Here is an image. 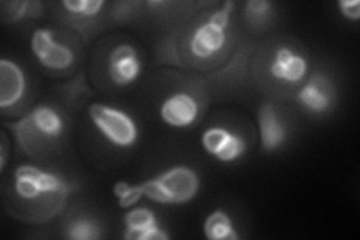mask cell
Returning <instances> with one entry per match:
<instances>
[{"mask_svg": "<svg viewBox=\"0 0 360 240\" xmlns=\"http://www.w3.org/2000/svg\"><path fill=\"white\" fill-rule=\"evenodd\" d=\"M30 51L42 68L54 72L70 71L78 56V49L72 44V38L65 37L63 32L47 27L33 30Z\"/></svg>", "mask_w": 360, "mask_h": 240, "instance_id": "obj_5", "label": "cell"}, {"mask_svg": "<svg viewBox=\"0 0 360 240\" xmlns=\"http://www.w3.org/2000/svg\"><path fill=\"white\" fill-rule=\"evenodd\" d=\"M257 125L263 152L275 153L284 147L288 139L287 125L272 102H264L258 108Z\"/></svg>", "mask_w": 360, "mask_h": 240, "instance_id": "obj_12", "label": "cell"}, {"mask_svg": "<svg viewBox=\"0 0 360 240\" xmlns=\"http://www.w3.org/2000/svg\"><path fill=\"white\" fill-rule=\"evenodd\" d=\"M65 237L72 240H95L103 237V228L94 220L74 218L65 227Z\"/></svg>", "mask_w": 360, "mask_h": 240, "instance_id": "obj_16", "label": "cell"}, {"mask_svg": "<svg viewBox=\"0 0 360 240\" xmlns=\"http://www.w3.org/2000/svg\"><path fill=\"white\" fill-rule=\"evenodd\" d=\"M200 114L201 106L198 99L185 90H179V92L167 96L160 107L161 120L176 130L194 127L200 119Z\"/></svg>", "mask_w": 360, "mask_h": 240, "instance_id": "obj_11", "label": "cell"}, {"mask_svg": "<svg viewBox=\"0 0 360 240\" xmlns=\"http://www.w3.org/2000/svg\"><path fill=\"white\" fill-rule=\"evenodd\" d=\"M27 80L22 68L9 59H0V108L18 106L26 95Z\"/></svg>", "mask_w": 360, "mask_h": 240, "instance_id": "obj_14", "label": "cell"}, {"mask_svg": "<svg viewBox=\"0 0 360 240\" xmlns=\"http://www.w3.org/2000/svg\"><path fill=\"white\" fill-rule=\"evenodd\" d=\"M112 196L117 200V206L120 209H131L135 204H139L141 198H144L141 185H132L127 180H120L115 184V187H112Z\"/></svg>", "mask_w": 360, "mask_h": 240, "instance_id": "obj_18", "label": "cell"}, {"mask_svg": "<svg viewBox=\"0 0 360 240\" xmlns=\"http://www.w3.org/2000/svg\"><path fill=\"white\" fill-rule=\"evenodd\" d=\"M71 185L63 176L35 164H21L13 175V200L33 222L58 216L66 206Z\"/></svg>", "mask_w": 360, "mask_h": 240, "instance_id": "obj_1", "label": "cell"}, {"mask_svg": "<svg viewBox=\"0 0 360 240\" xmlns=\"http://www.w3.org/2000/svg\"><path fill=\"white\" fill-rule=\"evenodd\" d=\"M202 234L209 240H239L240 234L236 230L231 216L222 210H212L202 222Z\"/></svg>", "mask_w": 360, "mask_h": 240, "instance_id": "obj_15", "label": "cell"}, {"mask_svg": "<svg viewBox=\"0 0 360 240\" xmlns=\"http://www.w3.org/2000/svg\"><path fill=\"white\" fill-rule=\"evenodd\" d=\"M125 240H168L172 236L158 222L156 215L149 208H131L123 216Z\"/></svg>", "mask_w": 360, "mask_h": 240, "instance_id": "obj_13", "label": "cell"}, {"mask_svg": "<svg viewBox=\"0 0 360 240\" xmlns=\"http://www.w3.org/2000/svg\"><path fill=\"white\" fill-rule=\"evenodd\" d=\"M15 140L27 155L33 156V149L37 146L51 144L60 140L65 134V119L62 113L49 104L33 107L25 118L18 122L9 123Z\"/></svg>", "mask_w": 360, "mask_h": 240, "instance_id": "obj_4", "label": "cell"}, {"mask_svg": "<svg viewBox=\"0 0 360 240\" xmlns=\"http://www.w3.org/2000/svg\"><path fill=\"white\" fill-rule=\"evenodd\" d=\"M296 102L314 116H323L333 110L336 104V89L323 74H314L296 90Z\"/></svg>", "mask_w": 360, "mask_h": 240, "instance_id": "obj_9", "label": "cell"}, {"mask_svg": "<svg viewBox=\"0 0 360 240\" xmlns=\"http://www.w3.org/2000/svg\"><path fill=\"white\" fill-rule=\"evenodd\" d=\"M6 135L2 134V144H0V171H4L8 161V149H6Z\"/></svg>", "mask_w": 360, "mask_h": 240, "instance_id": "obj_22", "label": "cell"}, {"mask_svg": "<svg viewBox=\"0 0 360 240\" xmlns=\"http://www.w3.org/2000/svg\"><path fill=\"white\" fill-rule=\"evenodd\" d=\"M5 6L8 8L5 11V14L9 15L11 21L33 18L42 14L41 2H13V4H5Z\"/></svg>", "mask_w": 360, "mask_h": 240, "instance_id": "obj_20", "label": "cell"}, {"mask_svg": "<svg viewBox=\"0 0 360 240\" xmlns=\"http://www.w3.org/2000/svg\"><path fill=\"white\" fill-rule=\"evenodd\" d=\"M338 8L344 18L350 21H359L360 20V2L359 0H341L338 2Z\"/></svg>", "mask_w": 360, "mask_h": 240, "instance_id": "obj_21", "label": "cell"}, {"mask_svg": "<svg viewBox=\"0 0 360 240\" xmlns=\"http://www.w3.org/2000/svg\"><path fill=\"white\" fill-rule=\"evenodd\" d=\"M63 9L77 18H94L105 6L104 0H63Z\"/></svg>", "mask_w": 360, "mask_h": 240, "instance_id": "obj_17", "label": "cell"}, {"mask_svg": "<svg viewBox=\"0 0 360 240\" xmlns=\"http://www.w3.org/2000/svg\"><path fill=\"white\" fill-rule=\"evenodd\" d=\"M274 4L269 0H250L245 4V18L251 26H263L272 15Z\"/></svg>", "mask_w": 360, "mask_h": 240, "instance_id": "obj_19", "label": "cell"}, {"mask_svg": "<svg viewBox=\"0 0 360 240\" xmlns=\"http://www.w3.org/2000/svg\"><path fill=\"white\" fill-rule=\"evenodd\" d=\"M267 72L275 83L296 87L308 78L309 61L296 49L278 45L269 57Z\"/></svg>", "mask_w": 360, "mask_h": 240, "instance_id": "obj_7", "label": "cell"}, {"mask_svg": "<svg viewBox=\"0 0 360 240\" xmlns=\"http://www.w3.org/2000/svg\"><path fill=\"white\" fill-rule=\"evenodd\" d=\"M236 4L224 2L198 17L186 30L182 42L184 59L195 68H210L229 56L231 17Z\"/></svg>", "mask_w": 360, "mask_h": 240, "instance_id": "obj_2", "label": "cell"}, {"mask_svg": "<svg viewBox=\"0 0 360 240\" xmlns=\"http://www.w3.org/2000/svg\"><path fill=\"white\" fill-rule=\"evenodd\" d=\"M141 185L143 197L160 204H186L200 192L201 179L189 165H174L161 171Z\"/></svg>", "mask_w": 360, "mask_h": 240, "instance_id": "obj_3", "label": "cell"}, {"mask_svg": "<svg viewBox=\"0 0 360 240\" xmlns=\"http://www.w3.org/2000/svg\"><path fill=\"white\" fill-rule=\"evenodd\" d=\"M105 71L110 82L115 86H131L143 72V59L139 50L129 42L117 44L108 53Z\"/></svg>", "mask_w": 360, "mask_h": 240, "instance_id": "obj_10", "label": "cell"}, {"mask_svg": "<svg viewBox=\"0 0 360 240\" xmlns=\"http://www.w3.org/2000/svg\"><path fill=\"white\" fill-rule=\"evenodd\" d=\"M205 152L222 164L238 163L248 152V141L239 132L222 125H212L200 137Z\"/></svg>", "mask_w": 360, "mask_h": 240, "instance_id": "obj_8", "label": "cell"}, {"mask_svg": "<svg viewBox=\"0 0 360 240\" xmlns=\"http://www.w3.org/2000/svg\"><path fill=\"white\" fill-rule=\"evenodd\" d=\"M89 119L104 140L119 149H131L139 141L137 122L127 111L104 102H94L89 107Z\"/></svg>", "mask_w": 360, "mask_h": 240, "instance_id": "obj_6", "label": "cell"}]
</instances>
